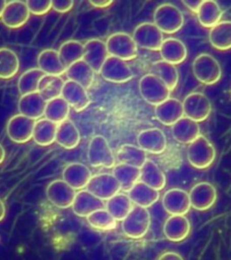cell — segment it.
Here are the masks:
<instances>
[{"mask_svg":"<svg viewBox=\"0 0 231 260\" xmlns=\"http://www.w3.org/2000/svg\"><path fill=\"white\" fill-rule=\"evenodd\" d=\"M151 215L146 208L134 206L129 214L121 221L122 232L131 240H140L150 229Z\"/></svg>","mask_w":231,"mask_h":260,"instance_id":"1","label":"cell"},{"mask_svg":"<svg viewBox=\"0 0 231 260\" xmlns=\"http://www.w3.org/2000/svg\"><path fill=\"white\" fill-rule=\"evenodd\" d=\"M187 158L191 167L196 169H207L215 160V147L209 139L201 135L188 146Z\"/></svg>","mask_w":231,"mask_h":260,"instance_id":"2","label":"cell"},{"mask_svg":"<svg viewBox=\"0 0 231 260\" xmlns=\"http://www.w3.org/2000/svg\"><path fill=\"white\" fill-rule=\"evenodd\" d=\"M192 73L203 84L213 85L221 79L222 70L216 58L209 53H201L192 62Z\"/></svg>","mask_w":231,"mask_h":260,"instance_id":"3","label":"cell"},{"mask_svg":"<svg viewBox=\"0 0 231 260\" xmlns=\"http://www.w3.org/2000/svg\"><path fill=\"white\" fill-rule=\"evenodd\" d=\"M154 24L163 34L173 35L180 31L184 24L183 13L175 5H160L154 14Z\"/></svg>","mask_w":231,"mask_h":260,"instance_id":"4","label":"cell"},{"mask_svg":"<svg viewBox=\"0 0 231 260\" xmlns=\"http://www.w3.org/2000/svg\"><path fill=\"white\" fill-rule=\"evenodd\" d=\"M106 46L110 56L123 61H130L138 56V45L133 37L126 32L112 34L106 41Z\"/></svg>","mask_w":231,"mask_h":260,"instance_id":"5","label":"cell"},{"mask_svg":"<svg viewBox=\"0 0 231 260\" xmlns=\"http://www.w3.org/2000/svg\"><path fill=\"white\" fill-rule=\"evenodd\" d=\"M139 91L147 103L154 106L167 101L172 92L160 79L152 73H147L140 79Z\"/></svg>","mask_w":231,"mask_h":260,"instance_id":"6","label":"cell"},{"mask_svg":"<svg viewBox=\"0 0 231 260\" xmlns=\"http://www.w3.org/2000/svg\"><path fill=\"white\" fill-rule=\"evenodd\" d=\"M88 160L93 167H105L108 169L116 166V158L110 144L103 136H95L89 144Z\"/></svg>","mask_w":231,"mask_h":260,"instance_id":"7","label":"cell"},{"mask_svg":"<svg viewBox=\"0 0 231 260\" xmlns=\"http://www.w3.org/2000/svg\"><path fill=\"white\" fill-rule=\"evenodd\" d=\"M87 191L95 195L98 199L107 202L114 195L121 191V187L112 174L102 173L92 175L87 185Z\"/></svg>","mask_w":231,"mask_h":260,"instance_id":"8","label":"cell"},{"mask_svg":"<svg viewBox=\"0 0 231 260\" xmlns=\"http://www.w3.org/2000/svg\"><path fill=\"white\" fill-rule=\"evenodd\" d=\"M183 108L185 117L198 123L206 120L212 110L211 101L202 92L188 94L183 101Z\"/></svg>","mask_w":231,"mask_h":260,"instance_id":"9","label":"cell"},{"mask_svg":"<svg viewBox=\"0 0 231 260\" xmlns=\"http://www.w3.org/2000/svg\"><path fill=\"white\" fill-rule=\"evenodd\" d=\"M132 37L138 47L150 51H159L164 41L163 34L154 23L150 22L138 24Z\"/></svg>","mask_w":231,"mask_h":260,"instance_id":"10","label":"cell"},{"mask_svg":"<svg viewBox=\"0 0 231 260\" xmlns=\"http://www.w3.org/2000/svg\"><path fill=\"white\" fill-rule=\"evenodd\" d=\"M100 73L104 80L114 83L127 82L134 77V73L126 61L113 56L107 58Z\"/></svg>","mask_w":231,"mask_h":260,"instance_id":"11","label":"cell"},{"mask_svg":"<svg viewBox=\"0 0 231 260\" xmlns=\"http://www.w3.org/2000/svg\"><path fill=\"white\" fill-rule=\"evenodd\" d=\"M217 197L215 186L207 182L195 184L189 192L191 207L199 211L210 210L215 204Z\"/></svg>","mask_w":231,"mask_h":260,"instance_id":"12","label":"cell"},{"mask_svg":"<svg viewBox=\"0 0 231 260\" xmlns=\"http://www.w3.org/2000/svg\"><path fill=\"white\" fill-rule=\"evenodd\" d=\"M162 207L170 215H186L191 210L189 193L180 188H173L164 192Z\"/></svg>","mask_w":231,"mask_h":260,"instance_id":"13","label":"cell"},{"mask_svg":"<svg viewBox=\"0 0 231 260\" xmlns=\"http://www.w3.org/2000/svg\"><path fill=\"white\" fill-rule=\"evenodd\" d=\"M76 191L63 180H54L46 188V196L49 202L55 207L68 209L72 207Z\"/></svg>","mask_w":231,"mask_h":260,"instance_id":"14","label":"cell"},{"mask_svg":"<svg viewBox=\"0 0 231 260\" xmlns=\"http://www.w3.org/2000/svg\"><path fill=\"white\" fill-rule=\"evenodd\" d=\"M36 121L21 114L15 115L8 120L7 133L13 142L24 144L32 138V130Z\"/></svg>","mask_w":231,"mask_h":260,"instance_id":"15","label":"cell"},{"mask_svg":"<svg viewBox=\"0 0 231 260\" xmlns=\"http://www.w3.org/2000/svg\"><path fill=\"white\" fill-rule=\"evenodd\" d=\"M30 17V12L24 1H10L5 7L1 21L10 29L20 28L26 24Z\"/></svg>","mask_w":231,"mask_h":260,"instance_id":"16","label":"cell"},{"mask_svg":"<svg viewBox=\"0 0 231 260\" xmlns=\"http://www.w3.org/2000/svg\"><path fill=\"white\" fill-rule=\"evenodd\" d=\"M138 144L146 153L160 154L167 149V137L160 128H147L138 134Z\"/></svg>","mask_w":231,"mask_h":260,"instance_id":"17","label":"cell"},{"mask_svg":"<svg viewBox=\"0 0 231 260\" xmlns=\"http://www.w3.org/2000/svg\"><path fill=\"white\" fill-rule=\"evenodd\" d=\"M61 97L77 112L85 110L90 104L87 89L75 81H66L62 87Z\"/></svg>","mask_w":231,"mask_h":260,"instance_id":"18","label":"cell"},{"mask_svg":"<svg viewBox=\"0 0 231 260\" xmlns=\"http://www.w3.org/2000/svg\"><path fill=\"white\" fill-rule=\"evenodd\" d=\"M191 230V222L186 216L170 215L163 224L162 232L167 240L177 243L186 240Z\"/></svg>","mask_w":231,"mask_h":260,"instance_id":"19","label":"cell"},{"mask_svg":"<svg viewBox=\"0 0 231 260\" xmlns=\"http://www.w3.org/2000/svg\"><path fill=\"white\" fill-rule=\"evenodd\" d=\"M110 56L105 42L100 39H90L84 44L83 61L89 65L94 73H100L107 58Z\"/></svg>","mask_w":231,"mask_h":260,"instance_id":"20","label":"cell"},{"mask_svg":"<svg viewBox=\"0 0 231 260\" xmlns=\"http://www.w3.org/2000/svg\"><path fill=\"white\" fill-rule=\"evenodd\" d=\"M91 177L92 174L89 167L81 162H71L62 172V180L75 191L86 188Z\"/></svg>","mask_w":231,"mask_h":260,"instance_id":"21","label":"cell"},{"mask_svg":"<svg viewBox=\"0 0 231 260\" xmlns=\"http://www.w3.org/2000/svg\"><path fill=\"white\" fill-rule=\"evenodd\" d=\"M155 117L164 126H173L183 118V102L175 98H169L167 101L155 106Z\"/></svg>","mask_w":231,"mask_h":260,"instance_id":"22","label":"cell"},{"mask_svg":"<svg viewBox=\"0 0 231 260\" xmlns=\"http://www.w3.org/2000/svg\"><path fill=\"white\" fill-rule=\"evenodd\" d=\"M72 208L75 215L87 218L94 211L105 208V203L89 191L81 190L75 195Z\"/></svg>","mask_w":231,"mask_h":260,"instance_id":"23","label":"cell"},{"mask_svg":"<svg viewBox=\"0 0 231 260\" xmlns=\"http://www.w3.org/2000/svg\"><path fill=\"white\" fill-rule=\"evenodd\" d=\"M38 69L47 75L61 76L66 73L67 67L56 50L45 49L42 51L37 58Z\"/></svg>","mask_w":231,"mask_h":260,"instance_id":"24","label":"cell"},{"mask_svg":"<svg viewBox=\"0 0 231 260\" xmlns=\"http://www.w3.org/2000/svg\"><path fill=\"white\" fill-rule=\"evenodd\" d=\"M172 134L177 142L190 145L201 136V127L198 122L183 117L172 126Z\"/></svg>","mask_w":231,"mask_h":260,"instance_id":"25","label":"cell"},{"mask_svg":"<svg viewBox=\"0 0 231 260\" xmlns=\"http://www.w3.org/2000/svg\"><path fill=\"white\" fill-rule=\"evenodd\" d=\"M46 102L38 92L21 96L18 102V110L21 115L32 120H38L45 115Z\"/></svg>","mask_w":231,"mask_h":260,"instance_id":"26","label":"cell"},{"mask_svg":"<svg viewBox=\"0 0 231 260\" xmlns=\"http://www.w3.org/2000/svg\"><path fill=\"white\" fill-rule=\"evenodd\" d=\"M127 195L135 206L146 209L153 206L154 203L158 202L160 198L159 191L146 185V183H142L141 181L138 182L130 189Z\"/></svg>","mask_w":231,"mask_h":260,"instance_id":"27","label":"cell"},{"mask_svg":"<svg viewBox=\"0 0 231 260\" xmlns=\"http://www.w3.org/2000/svg\"><path fill=\"white\" fill-rule=\"evenodd\" d=\"M162 61H167L171 64L177 65L186 60L188 52L186 45L177 38H167L163 41L159 50Z\"/></svg>","mask_w":231,"mask_h":260,"instance_id":"28","label":"cell"},{"mask_svg":"<svg viewBox=\"0 0 231 260\" xmlns=\"http://www.w3.org/2000/svg\"><path fill=\"white\" fill-rule=\"evenodd\" d=\"M140 181L156 191H161L167 185L164 173L154 161L149 159L140 168Z\"/></svg>","mask_w":231,"mask_h":260,"instance_id":"29","label":"cell"},{"mask_svg":"<svg viewBox=\"0 0 231 260\" xmlns=\"http://www.w3.org/2000/svg\"><path fill=\"white\" fill-rule=\"evenodd\" d=\"M55 142L65 149H73L77 147L81 142V134L72 120L66 119L58 124Z\"/></svg>","mask_w":231,"mask_h":260,"instance_id":"30","label":"cell"},{"mask_svg":"<svg viewBox=\"0 0 231 260\" xmlns=\"http://www.w3.org/2000/svg\"><path fill=\"white\" fill-rule=\"evenodd\" d=\"M65 73L70 81L77 82L86 89H89L93 84L95 73L83 60L69 66Z\"/></svg>","mask_w":231,"mask_h":260,"instance_id":"31","label":"cell"},{"mask_svg":"<svg viewBox=\"0 0 231 260\" xmlns=\"http://www.w3.org/2000/svg\"><path fill=\"white\" fill-rule=\"evenodd\" d=\"M209 40L211 46L219 51L231 49V21H220L211 28Z\"/></svg>","mask_w":231,"mask_h":260,"instance_id":"32","label":"cell"},{"mask_svg":"<svg viewBox=\"0 0 231 260\" xmlns=\"http://www.w3.org/2000/svg\"><path fill=\"white\" fill-rule=\"evenodd\" d=\"M58 125L47 118H40L35 123L32 130V139L37 145L48 146L55 142Z\"/></svg>","mask_w":231,"mask_h":260,"instance_id":"33","label":"cell"},{"mask_svg":"<svg viewBox=\"0 0 231 260\" xmlns=\"http://www.w3.org/2000/svg\"><path fill=\"white\" fill-rule=\"evenodd\" d=\"M134 206L128 195L125 192H118L105 203L106 210L117 221H122L125 219Z\"/></svg>","mask_w":231,"mask_h":260,"instance_id":"34","label":"cell"},{"mask_svg":"<svg viewBox=\"0 0 231 260\" xmlns=\"http://www.w3.org/2000/svg\"><path fill=\"white\" fill-rule=\"evenodd\" d=\"M223 12L219 5L214 0H205L197 12L200 24L205 28H212L219 24L222 18Z\"/></svg>","mask_w":231,"mask_h":260,"instance_id":"35","label":"cell"},{"mask_svg":"<svg viewBox=\"0 0 231 260\" xmlns=\"http://www.w3.org/2000/svg\"><path fill=\"white\" fill-rule=\"evenodd\" d=\"M117 159L119 164L138 167L140 169L146 162L147 155L139 146L125 144L120 146L117 152Z\"/></svg>","mask_w":231,"mask_h":260,"instance_id":"36","label":"cell"},{"mask_svg":"<svg viewBox=\"0 0 231 260\" xmlns=\"http://www.w3.org/2000/svg\"><path fill=\"white\" fill-rule=\"evenodd\" d=\"M150 73L160 79L171 91L178 85L179 73L176 66L164 61H155L151 66Z\"/></svg>","mask_w":231,"mask_h":260,"instance_id":"37","label":"cell"},{"mask_svg":"<svg viewBox=\"0 0 231 260\" xmlns=\"http://www.w3.org/2000/svg\"><path fill=\"white\" fill-rule=\"evenodd\" d=\"M64 82L61 76L45 74L39 81L37 92L40 94L41 97L45 102H50L53 99L61 97Z\"/></svg>","mask_w":231,"mask_h":260,"instance_id":"38","label":"cell"},{"mask_svg":"<svg viewBox=\"0 0 231 260\" xmlns=\"http://www.w3.org/2000/svg\"><path fill=\"white\" fill-rule=\"evenodd\" d=\"M112 175L118 180L121 191L126 192H128L130 189L140 181V169L124 164L116 165Z\"/></svg>","mask_w":231,"mask_h":260,"instance_id":"39","label":"cell"},{"mask_svg":"<svg viewBox=\"0 0 231 260\" xmlns=\"http://www.w3.org/2000/svg\"><path fill=\"white\" fill-rule=\"evenodd\" d=\"M20 67L19 58L13 50L0 48V79L9 80L15 77Z\"/></svg>","mask_w":231,"mask_h":260,"instance_id":"40","label":"cell"},{"mask_svg":"<svg viewBox=\"0 0 231 260\" xmlns=\"http://www.w3.org/2000/svg\"><path fill=\"white\" fill-rule=\"evenodd\" d=\"M69 104L65 102L61 97L53 99L46 102L45 110V118L55 124H60L61 122L68 119L70 114Z\"/></svg>","mask_w":231,"mask_h":260,"instance_id":"41","label":"cell"},{"mask_svg":"<svg viewBox=\"0 0 231 260\" xmlns=\"http://www.w3.org/2000/svg\"><path fill=\"white\" fill-rule=\"evenodd\" d=\"M58 53L61 57V61H63L65 66L68 68L71 65L83 59L84 45H82L79 41H66L60 46Z\"/></svg>","mask_w":231,"mask_h":260,"instance_id":"42","label":"cell"},{"mask_svg":"<svg viewBox=\"0 0 231 260\" xmlns=\"http://www.w3.org/2000/svg\"><path fill=\"white\" fill-rule=\"evenodd\" d=\"M86 219L90 227L98 232H111L118 226V221L105 208L94 211Z\"/></svg>","mask_w":231,"mask_h":260,"instance_id":"43","label":"cell"},{"mask_svg":"<svg viewBox=\"0 0 231 260\" xmlns=\"http://www.w3.org/2000/svg\"><path fill=\"white\" fill-rule=\"evenodd\" d=\"M44 75L45 73L38 68H32L25 71L17 81V88L21 96L37 92L39 81Z\"/></svg>","mask_w":231,"mask_h":260,"instance_id":"44","label":"cell"},{"mask_svg":"<svg viewBox=\"0 0 231 260\" xmlns=\"http://www.w3.org/2000/svg\"><path fill=\"white\" fill-rule=\"evenodd\" d=\"M25 3L30 14L35 16H44L52 9V1L48 0H28Z\"/></svg>","mask_w":231,"mask_h":260,"instance_id":"45","label":"cell"},{"mask_svg":"<svg viewBox=\"0 0 231 260\" xmlns=\"http://www.w3.org/2000/svg\"><path fill=\"white\" fill-rule=\"evenodd\" d=\"M74 2L72 0H54L52 1V8L54 11L61 14L69 12L73 8Z\"/></svg>","mask_w":231,"mask_h":260,"instance_id":"46","label":"cell"},{"mask_svg":"<svg viewBox=\"0 0 231 260\" xmlns=\"http://www.w3.org/2000/svg\"><path fill=\"white\" fill-rule=\"evenodd\" d=\"M157 260H184L183 256L178 252L167 251L163 252L160 255Z\"/></svg>","mask_w":231,"mask_h":260,"instance_id":"47","label":"cell"},{"mask_svg":"<svg viewBox=\"0 0 231 260\" xmlns=\"http://www.w3.org/2000/svg\"><path fill=\"white\" fill-rule=\"evenodd\" d=\"M203 3L202 0H183V4L191 12L197 14L201 5Z\"/></svg>","mask_w":231,"mask_h":260,"instance_id":"48","label":"cell"},{"mask_svg":"<svg viewBox=\"0 0 231 260\" xmlns=\"http://www.w3.org/2000/svg\"><path fill=\"white\" fill-rule=\"evenodd\" d=\"M89 4L96 8H109L113 4L112 0H91L89 1Z\"/></svg>","mask_w":231,"mask_h":260,"instance_id":"49","label":"cell"},{"mask_svg":"<svg viewBox=\"0 0 231 260\" xmlns=\"http://www.w3.org/2000/svg\"><path fill=\"white\" fill-rule=\"evenodd\" d=\"M5 216H6V206L3 201L0 199V221L4 219Z\"/></svg>","mask_w":231,"mask_h":260,"instance_id":"50","label":"cell"},{"mask_svg":"<svg viewBox=\"0 0 231 260\" xmlns=\"http://www.w3.org/2000/svg\"><path fill=\"white\" fill-rule=\"evenodd\" d=\"M5 158H6V151L3 146L0 144V165L4 162Z\"/></svg>","mask_w":231,"mask_h":260,"instance_id":"51","label":"cell"},{"mask_svg":"<svg viewBox=\"0 0 231 260\" xmlns=\"http://www.w3.org/2000/svg\"><path fill=\"white\" fill-rule=\"evenodd\" d=\"M7 3H8V2L5 1V0H0V19H1L2 13H3V10H4L5 7H6Z\"/></svg>","mask_w":231,"mask_h":260,"instance_id":"52","label":"cell"}]
</instances>
